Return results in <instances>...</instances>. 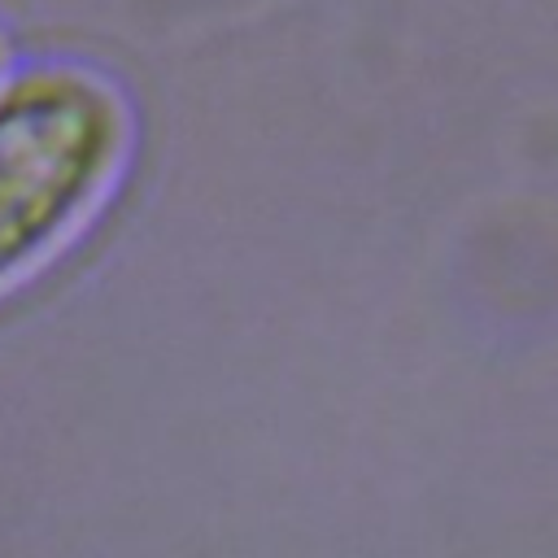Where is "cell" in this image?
I'll list each match as a JSON object with an SVG mask.
<instances>
[{
    "label": "cell",
    "instance_id": "cell-1",
    "mask_svg": "<svg viewBox=\"0 0 558 558\" xmlns=\"http://www.w3.org/2000/svg\"><path fill=\"white\" fill-rule=\"evenodd\" d=\"M122 148V100L83 70H35L0 92V288L96 209Z\"/></svg>",
    "mask_w": 558,
    "mask_h": 558
}]
</instances>
